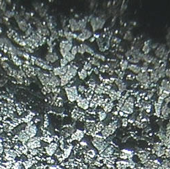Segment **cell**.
I'll list each match as a JSON object with an SVG mask.
<instances>
[{"label":"cell","mask_w":170,"mask_h":169,"mask_svg":"<svg viewBox=\"0 0 170 169\" xmlns=\"http://www.w3.org/2000/svg\"><path fill=\"white\" fill-rule=\"evenodd\" d=\"M92 143L93 144V145L98 149V151L100 153H102L106 148L108 144L103 141V139L102 136H97L93 139L92 141Z\"/></svg>","instance_id":"1"},{"label":"cell","mask_w":170,"mask_h":169,"mask_svg":"<svg viewBox=\"0 0 170 169\" xmlns=\"http://www.w3.org/2000/svg\"><path fill=\"white\" fill-rule=\"evenodd\" d=\"M73 47L72 42H69L68 40H63L60 42L59 49L60 53L63 58L65 55L71 51V49Z\"/></svg>","instance_id":"2"},{"label":"cell","mask_w":170,"mask_h":169,"mask_svg":"<svg viewBox=\"0 0 170 169\" xmlns=\"http://www.w3.org/2000/svg\"><path fill=\"white\" fill-rule=\"evenodd\" d=\"M65 91L66 93L68 100L69 101L74 102L76 101L77 98L78 97V91L76 86H72V87H66L65 88Z\"/></svg>","instance_id":"3"},{"label":"cell","mask_w":170,"mask_h":169,"mask_svg":"<svg viewBox=\"0 0 170 169\" xmlns=\"http://www.w3.org/2000/svg\"><path fill=\"white\" fill-rule=\"evenodd\" d=\"M24 131H25L26 134L29 136V138H33L36 135L37 131H38V128H37V126L35 124H29L25 126Z\"/></svg>","instance_id":"4"},{"label":"cell","mask_w":170,"mask_h":169,"mask_svg":"<svg viewBox=\"0 0 170 169\" xmlns=\"http://www.w3.org/2000/svg\"><path fill=\"white\" fill-rule=\"evenodd\" d=\"M116 128V123H112L110 124L109 126H106L103 130L102 131V135L103 136H104L105 138H106L108 136L113 134Z\"/></svg>","instance_id":"5"},{"label":"cell","mask_w":170,"mask_h":169,"mask_svg":"<svg viewBox=\"0 0 170 169\" xmlns=\"http://www.w3.org/2000/svg\"><path fill=\"white\" fill-rule=\"evenodd\" d=\"M27 147L29 148L30 149H35L36 148L40 147L41 146V143L40 139L37 137H33L30 138L29 141L27 143Z\"/></svg>","instance_id":"6"},{"label":"cell","mask_w":170,"mask_h":169,"mask_svg":"<svg viewBox=\"0 0 170 169\" xmlns=\"http://www.w3.org/2000/svg\"><path fill=\"white\" fill-rule=\"evenodd\" d=\"M136 80L142 84H148V82L150 80V76L147 73V71L144 72V73L140 72V73H138L137 75Z\"/></svg>","instance_id":"7"},{"label":"cell","mask_w":170,"mask_h":169,"mask_svg":"<svg viewBox=\"0 0 170 169\" xmlns=\"http://www.w3.org/2000/svg\"><path fill=\"white\" fill-rule=\"evenodd\" d=\"M121 111L123 112L124 114H132L133 111V103L125 101L123 107H121Z\"/></svg>","instance_id":"8"},{"label":"cell","mask_w":170,"mask_h":169,"mask_svg":"<svg viewBox=\"0 0 170 169\" xmlns=\"http://www.w3.org/2000/svg\"><path fill=\"white\" fill-rule=\"evenodd\" d=\"M77 69L78 67H75L72 65H68V71L65 74L69 81L72 79L74 77H75L77 74Z\"/></svg>","instance_id":"9"},{"label":"cell","mask_w":170,"mask_h":169,"mask_svg":"<svg viewBox=\"0 0 170 169\" xmlns=\"http://www.w3.org/2000/svg\"><path fill=\"white\" fill-rule=\"evenodd\" d=\"M68 71V66L65 67H55L52 69V71H53V74L56 76H64L66 72Z\"/></svg>","instance_id":"10"},{"label":"cell","mask_w":170,"mask_h":169,"mask_svg":"<svg viewBox=\"0 0 170 169\" xmlns=\"http://www.w3.org/2000/svg\"><path fill=\"white\" fill-rule=\"evenodd\" d=\"M38 76L39 80L44 86H46L49 84V76H47L45 73H43L42 72L40 71L38 72Z\"/></svg>","instance_id":"11"},{"label":"cell","mask_w":170,"mask_h":169,"mask_svg":"<svg viewBox=\"0 0 170 169\" xmlns=\"http://www.w3.org/2000/svg\"><path fill=\"white\" fill-rule=\"evenodd\" d=\"M57 149V144L56 143H51L48 147L45 148L46 153L50 156H52L55 153Z\"/></svg>","instance_id":"12"},{"label":"cell","mask_w":170,"mask_h":169,"mask_svg":"<svg viewBox=\"0 0 170 169\" xmlns=\"http://www.w3.org/2000/svg\"><path fill=\"white\" fill-rule=\"evenodd\" d=\"M69 28L72 32L80 31V27L78 25V21H76V19L74 18H71L69 20Z\"/></svg>","instance_id":"13"},{"label":"cell","mask_w":170,"mask_h":169,"mask_svg":"<svg viewBox=\"0 0 170 169\" xmlns=\"http://www.w3.org/2000/svg\"><path fill=\"white\" fill-rule=\"evenodd\" d=\"M49 84L52 86H59L61 84L59 77L53 75H51L49 76Z\"/></svg>","instance_id":"14"},{"label":"cell","mask_w":170,"mask_h":169,"mask_svg":"<svg viewBox=\"0 0 170 169\" xmlns=\"http://www.w3.org/2000/svg\"><path fill=\"white\" fill-rule=\"evenodd\" d=\"M165 45H161L157 47V50L155 51V55L157 57L159 58H163L165 56Z\"/></svg>","instance_id":"15"},{"label":"cell","mask_w":170,"mask_h":169,"mask_svg":"<svg viewBox=\"0 0 170 169\" xmlns=\"http://www.w3.org/2000/svg\"><path fill=\"white\" fill-rule=\"evenodd\" d=\"M58 56L55 52H51L46 56V60L48 61V63H55L58 60Z\"/></svg>","instance_id":"16"},{"label":"cell","mask_w":170,"mask_h":169,"mask_svg":"<svg viewBox=\"0 0 170 169\" xmlns=\"http://www.w3.org/2000/svg\"><path fill=\"white\" fill-rule=\"evenodd\" d=\"M29 139L30 138L29 137V136L26 134L24 131H21L20 133H19V135H18V139L20 141H21L24 145H25V144L26 143H27V141H29Z\"/></svg>","instance_id":"17"},{"label":"cell","mask_w":170,"mask_h":169,"mask_svg":"<svg viewBox=\"0 0 170 169\" xmlns=\"http://www.w3.org/2000/svg\"><path fill=\"white\" fill-rule=\"evenodd\" d=\"M78 106L79 107H80L81 109L84 110L88 109V108L89 107L90 103L89 101V100H87L86 98H83L81 101L77 103Z\"/></svg>","instance_id":"18"},{"label":"cell","mask_w":170,"mask_h":169,"mask_svg":"<svg viewBox=\"0 0 170 169\" xmlns=\"http://www.w3.org/2000/svg\"><path fill=\"white\" fill-rule=\"evenodd\" d=\"M128 69L131 71L132 72H133L134 73H140L141 72V67L138 65H136L135 64H131V65H129L128 66Z\"/></svg>","instance_id":"19"},{"label":"cell","mask_w":170,"mask_h":169,"mask_svg":"<svg viewBox=\"0 0 170 169\" xmlns=\"http://www.w3.org/2000/svg\"><path fill=\"white\" fill-rule=\"evenodd\" d=\"M159 76H158L157 70H154L151 72L150 76V80L151 82H157L159 80Z\"/></svg>","instance_id":"20"},{"label":"cell","mask_w":170,"mask_h":169,"mask_svg":"<svg viewBox=\"0 0 170 169\" xmlns=\"http://www.w3.org/2000/svg\"><path fill=\"white\" fill-rule=\"evenodd\" d=\"M169 111H170V108L168 107L167 104H165L164 105L161 107V114L163 115V117L167 118L169 116Z\"/></svg>","instance_id":"21"},{"label":"cell","mask_w":170,"mask_h":169,"mask_svg":"<svg viewBox=\"0 0 170 169\" xmlns=\"http://www.w3.org/2000/svg\"><path fill=\"white\" fill-rule=\"evenodd\" d=\"M59 79H60V83H61L60 86H65L66 84H68V82H69V80L68 79V77L66 76L65 75H64V76H62L60 77Z\"/></svg>","instance_id":"22"},{"label":"cell","mask_w":170,"mask_h":169,"mask_svg":"<svg viewBox=\"0 0 170 169\" xmlns=\"http://www.w3.org/2000/svg\"><path fill=\"white\" fill-rule=\"evenodd\" d=\"M137 156H138L139 158H140V160L141 162H142L143 164H144L145 162H146L147 160H148V159H147L148 153H146L142 152V153H139V154H137Z\"/></svg>","instance_id":"23"},{"label":"cell","mask_w":170,"mask_h":169,"mask_svg":"<svg viewBox=\"0 0 170 169\" xmlns=\"http://www.w3.org/2000/svg\"><path fill=\"white\" fill-rule=\"evenodd\" d=\"M91 27L93 29V31H95L99 29L97 26V18H92L91 19Z\"/></svg>","instance_id":"24"},{"label":"cell","mask_w":170,"mask_h":169,"mask_svg":"<svg viewBox=\"0 0 170 169\" xmlns=\"http://www.w3.org/2000/svg\"><path fill=\"white\" fill-rule=\"evenodd\" d=\"M78 76H79V77L80 78L81 80H85L87 77V71L85 70L84 69H82L78 72Z\"/></svg>","instance_id":"25"},{"label":"cell","mask_w":170,"mask_h":169,"mask_svg":"<svg viewBox=\"0 0 170 169\" xmlns=\"http://www.w3.org/2000/svg\"><path fill=\"white\" fill-rule=\"evenodd\" d=\"M78 25L80 27V30L82 31L83 29H86V21L85 19H82V20H80L78 22Z\"/></svg>","instance_id":"26"},{"label":"cell","mask_w":170,"mask_h":169,"mask_svg":"<svg viewBox=\"0 0 170 169\" xmlns=\"http://www.w3.org/2000/svg\"><path fill=\"white\" fill-rule=\"evenodd\" d=\"M18 26L22 31H25L27 29V24L26 23L25 21H21L20 22H18Z\"/></svg>","instance_id":"27"},{"label":"cell","mask_w":170,"mask_h":169,"mask_svg":"<svg viewBox=\"0 0 170 169\" xmlns=\"http://www.w3.org/2000/svg\"><path fill=\"white\" fill-rule=\"evenodd\" d=\"M161 105L156 103L154 105V109H155V113L157 116H160V115L161 114Z\"/></svg>","instance_id":"28"},{"label":"cell","mask_w":170,"mask_h":169,"mask_svg":"<svg viewBox=\"0 0 170 169\" xmlns=\"http://www.w3.org/2000/svg\"><path fill=\"white\" fill-rule=\"evenodd\" d=\"M22 164H23V166H24L25 169H29L30 167H31V166H32L33 164L31 163V161L27 160L23 162Z\"/></svg>","instance_id":"29"},{"label":"cell","mask_w":170,"mask_h":169,"mask_svg":"<svg viewBox=\"0 0 170 169\" xmlns=\"http://www.w3.org/2000/svg\"><path fill=\"white\" fill-rule=\"evenodd\" d=\"M63 58H65V59L67 60L68 62H71V61H72L73 60H74V59H75V56L73 55L72 54L69 52H68V54L64 56Z\"/></svg>","instance_id":"30"},{"label":"cell","mask_w":170,"mask_h":169,"mask_svg":"<svg viewBox=\"0 0 170 169\" xmlns=\"http://www.w3.org/2000/svg\"><path fill=\"white\" fill-rule=\"evenodd\" d=\"M153 59H154V58H153L152 56H150V55H144V58H143V60H144L146 63H152Z\"/></svg>","instance_id":"31"},{"label":"cell","mask_w":170,"mask_h":169,"mask_svg":"<svg viewBox=\"0 0 170 169\" xmlns=\"http://www.w3.org/2000/svg\"><path fill=\"white\" fill-rule=\"evenodd\" d=\"M81 32L85 34V36H86V38L87 39H89L91 37V35H92V32H91V31H89V29H83L82 31H81Z\"/></svg>","instance_id":"32"},{"label":"cell","mask_w":170,"mask_h":169,"mask_svg":"<svg viewBox=\"0 0 170 169\" xmlns=\"http://www.w3.org/2000/svg\"><path fill=\"white\" fill-rule=\"evenodd\" d=\"M150 46H149L148 43L146 42H145L144 46V47L142 48V51L144 52L146 55H147L149 52H150Z\"/></svg>","instance_id":"33"},{"label":"cell","mask_w":170,"mask_h":169,"mask_svg":"<svg viewBox=\"0 0 170 169\" xmlns=\"http://www.w3.org/2000/svg\"><path fill=\"white\" fill-rule=\"evenodd\" d=\"M120 68L122 69V70H123V71H125V69H127L128 66H129L128 61L127 60H123V61L120 63Z\"/></svg>","instance_id":"34"},{"label":"cell","mask_w":170,"mask_h":169,"mask_svg":"<svg viewBox=\"0 0 170 169\" xmlns=\"http://www.w3.org/2000/svg\"><path fill=\"white\" fill-rule=\"evenodd\" d=\"M83 46H84V48H85V52L89 53V54H91V55H93L94 51L91 48V47H89V46H87L86 44H83Z\"/></svg>","instance_id":"35"},{"label":"cell","mask_w":170,"mask_h":169,"mask_svg":"<svg viewBox=\"0 0 170 169\" xmlns=\"http://www.w3.org/2000/svg\"><path fill=\"white\" fill-rule=\"evenodd\" d=\"M68 62L67 60L65 59V58H62L60 60V66L61 67H65V66H68Z\"/></svg>","instance_id":"36"},{"label":"cell","mask_w":170,"mask_h":169,"mask_svg":"<svg viewBox=\"0 0 170 169\" xmlns=\"http://www.w3.org/2000/svg\"><path fill=\"white\" fill-rule=\"evenodd\" d=\"M106 112H103V111H102V112H99V119L100 121H103V120H105L106 118Z\"/></svg>","instance_id":"37"},{"label":"cell","mask_w":170,"mask_h":169,"mask_svg":"<svg viewBox=\"0 0 170 169\" xmlns=\"http://www.w3.org/2000/svg\"><path fill=\"white\" fill-rule=\"evenodd\" d=\"M85 52H85V48H84L83 44L78 46V53H80V55H83V54H85Z\"/></svg>","instance_id":"38"},{"label":"cell","mask_w":170,"mask_h":169,"mask_svg":"<svg viewBox=\"0 0 170 169\" xmlns=\"http://www.w3.org/2000/svg\"><path fill=\"white\" fill-rule=\"evenodd\" d=\"M169 84V81L166 79H163L161 82V87L162 89H163L167 85Z\"/></svg>","instance_id":"39"},{"label":"cell","mask_w":170,"mask_h":169,"mask_svg":"<svg viewBox=\"0 0 170 169\" xmlns=\"http://www.w3.org/2000/svg\"><path fill=\"white\" fill-rule=\"evenodd\" d=\"M87 156L89 157L90 158H94L95 156V152H94V150L91 149V150H89V151L87 152Z\"/></svg>","instance_id":"40"},{"label":"cell","mask_w":170,"mask_h":169,"mask_svg":"<svg viewBox=\"0 0 170 169\" xmlns=\"http://www.w3.org/2000/svg\"><path fill=\"white\" fill-rule=\"evenodd\" d=\"M91 68H92V64L91 63H86L85 65H84V69L86 70V71L90 70V69H91Z\"/></svg>","instance_id":"41"},{"label":"cell","mask_w":170,"mask_h":169,"mask_svg":"<svg viewBox=\"0 0 170 169\" xmlns=\"http://www.w3.org/2000/svg\"><path fill=\"white\" fill-rule=\"evenodd\" d=\"M70 52H71L73 55L75 56V55H76L77 53H78V46H73L72 48V49H71Z\"/></svg>","instance_id":"42"},{"label":"cell","mask_w":170,"mask_h":169,"mask_svg":"<svg viewBox=\"0 0 170 169\" xmlns=\"http://www.w3.org/2000/svg\"><path fill=\"white\" fill-rule=\"evenodd\" d=\"M118 88H119V91H120V93H122V92H123V91L125 90V89H126V86H125V84L123 83V84H122L121 85H120L119 86H118Z\"/></svg>","instance_id":"43"},{"label":"cell","mask_w":170,"mask_h":169,"mask_svg":"<svg viewBox=\"0 0 170 169\" xmlns=\"http://www.w3.org/2000/svg\"><path fill=\"white\" fill-rule=\"evenodd\" d=\"M95 57L97 60H103V61H104V60H106L105 56H102V55H97V54H96V55H95Z\"/></svg>","instance_id":"44"},{"label":"cell","mask_w":170,"mask_h":169,"mask_svg":"<svg viewBox=\"0 0 170 169\" xmlns=\"http://www.w3.org/2000/svg\"><path fill=\"white\" fill-rule=\"evenodd\" d=\"M129 62H130V63H133V64H135V65H136V63H138L140 62V60L137 59H136V58H133V57H132L131 59H129Z\"/></svg>","instance_id":"45"},{"label":"cell","mask_w":170,"mask_h":169,"mask_svg":"<svg viewBox=\"0 0 170 169\" xmlns=\"http://www.w3.org/2000/svg\"><path fill=\"white\" fill-rule=\"evenodd\" d=\"M39 153L38 150L35 149H30V154L31 156H36Z\"/></svg>","instance_id":"46"},{"label":"cell","mask_w":170,"mask_h":169,"mask_svg":"<svg viewBox=\"0 0 170 169\" xmlns=\"http://www.w3.org/2000/svg\"><path fill=\"white\" fill-rule=\"evenodd\" d=\"M95 93H97V94H101L103 93V90L102 88H99V87L95 88Z\"/></svg>","instance_id":"47"},{"label":"cell","mask_w":170,"mask_h":169,"mask_svg":"<svg viewBox=\"0 0 170 169\" xmlns=\"http://www.w3.org/2000/svg\"><path fill=\"white\" fill-rule=\"evenodd\" d=\"M115 84L117 85V86H119L120 85L123 84V81L121 80H120V79H116L115 80Z\"/></svg>","instance_id":"48"},{"label":"cell","mask_w":170,"mask_h":169,"mask_svg":"<svg viewBox=\"0 0 170 169\" xmlns=\"http://www.w3.org/2000/svg\"><path fill=\"white\" fill-rule=\"evenodd\" d=\"M125 39H127V40H131V35L130 34L129 32H127V33L125 35Z\"/></svg>","instance_id":"49"},{"label":"cell","mask_w":170,"mask_h":169,"mask_svg":"<svg viewBox=\"0 0 170 169\" xmlns=\"http://www.w3.org/2000/svg\"><path fill=\"white\" fill-rule=\"evenodd\" d=\"M85 90V88L83 86H79V87H78V91H79L80 93H83L84 91Z\"/></svg>","instance_id":"50"},{"label":"cell","mask_w":170,"mask_h":169,"mask_svg":"<svg viewBox=\"0 0 170 169\" xmlns=\"http://www.w3.org/2000/svg\"><path fill=\"white\" fill-rule=\"evenodd\" d=\"M91 63L94 65H96V66H98L99 65V63L97 59H93L91 60Z\"/></svg>","instance_id":"51"},{"label":"cell","mask_w":170,"mask_h":169,"mask_svg":"<svg viewBox=\"0 0 170 169\" xmlns=\"http://www.w3.org/2000/svg\"><path fill=\"white\" fill-rule=\"evenodd\" d=\"M164 98H162L161 97H159V98H158V101H157V103H159V104H160V105H161V104H163V102H164Z\"/></svg>","instance_id":"52"},{"label":"cell","mask_w":170,"mask_h":169,"mask_svg":"<svg viewBox=\"0 0 170 169\" xmlns=\"http://www.w3.org/2000/svg\"><path fill=\"white\" fill-rule=\"evenodd\" d=\"M130 56H132V50H129L125 53V56L129 58Z\"/></svg>","instance_id":"53"},{"label":"cell","mask_w":170,"mask_h":169,"mask_svg":"<svg viewBox=\"0 0 170 169\" xmlns=\"http://www.w3.org/2000/svg\"><path fill=\"white\" fill-rule=\"evenodd\" d=\"M165 154H166V156H167V158L170 157V149H165Z\"/></svg>","instance_id":"54"},{"label":"cell","mask_w":170,"mask_h":169,"mask_svg":"<svg viewBox=\"0 0 170 169\" xmlns=\"http://www.w3.org/2000/svg\"><path fill=\"white\" fill-rule=\"evenodd\" d=\"M165 76L170 77V68L165 71Z\"/></svg>","instance_id":"55"},{"label":"cell","mask_w":170,"mask_h":169,"mask_svg":"<svg viewBox=\"0 0 170 169\" xmlns=\"http://www.w3.org/2000/svg\"><path fill=\"white\" fill-rule=\"evenodd\" d=\"M58 35H60L61 37H63L64 36L63 30H61V31H59V33H58Z\"/></svg>","instance_id":"56"},{"label":"cell","mask_w":170,"mask_h":169,"mask_svg":"<svg viewBox=\"0 0 170 169\" xmlns=\"http://www.w3.org/2000/svg\"><path fill=\"white\" fill-rule=\"evenodd\" d=\"M164 102H165L166 104H168L169 103H170V97H167L164 100Z\"/></svg>","instance_id":"57"},{"label":"cell","mask_w":170,"mask_h":169,"mask_svg":"<svg viewBox=\"0 0 170 169\" xmlns=\"http://www.w3.org/2000/svg\"><path fill=\"white\" fill-rule=\"evenodd\" d=\"M167 130H170V122L167 125Z\"/></svg>","instance_id":"58"},{"label":"cell","mask_w":170,"mask_h":169,"mask_svg":"<svg viewBox=\"0 0 170 169\" xmlns=\"http://www.w3.org/2000/svg\"><path fill=\"white\" fill-rule=\"evenodd\" d=\"M169 115H170V111H169Z\"/></svg>","instance_id":"59"},{"label":"cell","mask_w":170,"mask_h":169,"mask_svg":"<svg viewBox=\"0 0 170 169\" xmlns=\"http://www.w3.org/2000/svg\"></svg>","instance_id":"60"},{"label":"cell","mask_w":170,"mask_h":169,"mask_svg":"<svg viewBox=\"0 0 170 169\" xmlns=\"http://www.w3.org/2000/svg\"></svg>","instance_id":"61"}]
</instances>
